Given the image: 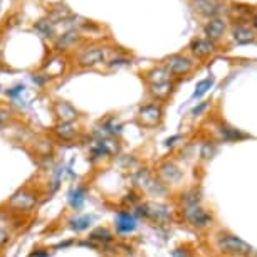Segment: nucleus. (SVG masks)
<instances>
[{
	"mask_svg": "<svg viewBox=\"0 0 257 257\" xmlns=\"http://www.w3.org/2000/svg\"><path fill=\"white\" fill-rule=\"evenodd\" d=\"M137 213L140 220H145L148 224H153L157 227L170 225L173 222L178 220L177 215V207L170 205L165 200H143L140 205L133 210Z\"/></svg>",
	"mask_w": 257,
	"mask_h": 257,
	"instance_id": "f257e3e1",
	"label": "nucleus"
},
{
	"mask_svg": "<svg viewBox=\"0 0 257 257\" xmlns=\"http://www.w3.org/2000/svg\"><path fill=\"white\" fill-rule=\"evenodd\" d=\"M160 62H162L165 69L170 72L172 79L177 81L178 84L187 79H190V77L198 71V67H200V62L197 59H193V57L187 52V49L165 56Z\"/></svg>",
	"mask_w": 257,
	"mask_h": 257,
	"instance_id": "f03ea898",
	"label": "nucleus"
},
{
	"mask_svg": "<svg viewBox=\"0 0 257 257\" xmlns=\"http://www.w3.org/2000/svg\"><path fill=\"white\" fill-rule=\"evenodd\" d=\"M213 249L224 257H249L254 247L247 244L244 239L235 235L234 232L220 229L213 234Z\"/></svg>",
	"mask_w": 257,
	"mask_h": 257,
	"instance_id": "7ed1b4c3",
	"label": "nucleus"
},
{
	"mask_svg": "<svg viewBox=\"0 0 257 257\" xmlns=\"http://www.w3.org/2000/svg\"><path fill=\"white\" fill-rule=\"evenodd\" d=\"M178 220L187 224L190 229L197 232H207L210 230L215 224V213L210 208H207L203 203H197L192 207L177 208Z\"/></svg>",
	"mask_w": 257,
	"mask_h": 257,
	"instance_id": "20e7f679",
	"label": "nucleus"
},
{
	"mask_svg": "<svg viewBox=\"0 0 257 257\" xmlns=\"http://www.w3.org/2000/svg\"><path fill=\"white\" fill-rule=\"evenodd\" d=\"M165 114H167V104L150 99L148 103L140 104L137 116H135V121H137L140 128L153 132V130H160L163 126Z\"/></svg>",
	"mask_w": 257,
	"mask_h": 257,
	"instance_id": "39448f33",
	"label": "nucleus"
},
{
	"mask_svg": "<svg viewBox=\"0 0 257 257\" xmlns=\"http://www.w3.org/2000/svg\"><path fill=\"white\" fill-rule=\"evenodd\" d=\"M230 4V0H187L192 14L203 22L217 17H227Z\"/></svg>",
	"mask_w": 257,
	"mask_h": 257,
	"instance_id": "423d86ee",
	"label": "nucleus"
},
{
	"mask_svg": "<svg viewBox=\"0 0 257 257\" xmlns=\"http://www.w3.org/2000/svg\"><path fill=\"white\" fill-rule=\"evenodd\" d=\"M155 173L172 190L182 187L183 180H185V170L178 163V160L173 157H165L162 160H158V163L155 165Z\"/></svg>",
	"mask_w": 257,
	"mask_h": 257,
	"instance_id": "0eeeda50",
	"label": "nucleus"
},
{
	"mask_svg": "<svg viewBox=\"0 0 257 257\" xmlns=\"http://www.w3.org/2000/svg\"><path fill=\"white\" fill-rule=\"evenodd\" d=\"M212 130H213L212 138L217 140L219 143H240L252 138L250 133H245L244 130L237 128V126L230 124L229 121L222 118H217L213 121Z\"/></svg>",
	"mask_w": 257,
	"mask_h": 257,
	"instance_id": "6e6552de",
	"label": "nucleus"
},
{
	"mask_svg": "<svg viewBox=\"0 0 257 257\" xmlns=\"http://www.w3.org/2000/svg\"><path fill=\"white\" fill-rule=\"evenodd\" d=\"M219 51H222L220 46H217L215 42H212L210 39L203 36H193L187 44V52L200 64H205V62L213 59Z\"/></svg>",
	"mask_w": 257,
	"mask_h": 257,
	"instance_id": "1a4fd4ad",
	"label": "nucleus"
},
{
	"mask_svg": "<svg viewBox=\"0 0 257 257\" xmlns=\"http://www.w3.org/2000/svg\"><path fill=\"white\" fill-rule=\"evenodd\" d=\"M229 31H230V22L227 17H217V19H210V21H205L202 26V32L203 37L210 39L212 42H215L217 46H224L225 39L229 37Z\"/></svg>",
	"mask_w": 257,
	"mask_h": 257,
	"instance_id": "9d476101",
	"label": "nucleus"
},
{
	"mask_svg": "<svg viewBox=\"0 0 257 257\" xmlns=\"http://www.w3.org/2000/svg\"><path fill=\"white\" fill-rule=\"evenodd\" d=\"M108 61H109V51L106 49V47H98V46L86 47V49H82L76 57V64L82 67V69L106 64Z\"/></svg>",
	"mask_w": 257,
	"mask_h": 257,
	"instance_id": "9b49d317",
	"label": "nucleus"
},
{
	"mask_svg": "<svg viewBox=\"0 0 257 257\" xmlns=\"http://www.w3.org/2000/svg\"><path fill=\"white\" fill-rule=\"evenodd\" d=\"M229 39L237 46L257 44V31L250 22H230Z\"/></svg>",
	"mask_w": 257,
	"mask_h": 257,
	"instance_id": "f8f14e48",
	"label": "nucleus"
},
{
	"mask_svg": "<svg viewBox=\"0 0 257 257\" xmlns=\"http://www.w3.org/2000/svg\"><path fill=\"white\" fill-rule=\"evenodd\" d=\"M140 229V219L132 210H118L114 215V230L121 237L132 235Z\"/></svg>",
	"mask_w": 257,
	"mask_h": 257,
	"instance_id": "ddd939ff",
	"label": "nucleus"
},
{
	"mask_svg": "<svg viewBox=\"0 0 257 257\" xmlns=\"http://www.w3.org/2000/svg\"><path fill=\"white\" fill-rule=\"evenodd\" d=\"M178 82L175 81H168V82H162V84H153V86H147V93L152 101H157V103H163L168 104L172 101L173 94L177 93Z\"/></svg>",
	"mask_w": 257,
	"mask_h": 257,
	"instance_id": "4468645a",
	"label": "nucleus"
},
{
	"mask_svg": "<svg viewBox=\"0 0 257 257\" xmlns=\"http://www.w3.org/2000/svg\"><path fill=\"white\" fill-rule=\"evenodd\" d=\"M7 205L17 212H29L37 205V195L29 188H21L17 193L9 198Z\"/></svg>",
	"mask_w": 257,
	"mask_h": 257,
	"instance_id": "2eb2a0df",
	"label": "nucleus"
},
{
	"mask_svg": "<svg viewBox=\"0 0 257 257\" xmlns=\"http://www.w3.org/2000/svg\"><path fill=\"white\" fill-rule=\"evenodd\" d=\"M52 113H54L57 123H76L81 113L72 106L69 101L57 99L52 103Z\"/></svg>",
	"mask_w": 257,
	"mask_h": 257,
	"instance_id": "dca6fc26",
	"label": "nucleus"
},
{
	"mask_svg": "<svg viewBox=\"0 0 257 257\" xmlns=\"http://www.w3.org/2000/svg\"><path fill=\"white\" fill-rule=\"evenodd\" d=\"M140 77L142 81L145 82L147 86H153V84H162V82H168V81H173L170 72L165 69L162 62H157V64L150 66L148 69L145 71H140ZM177 82V81H175Z\"/></svg>",
	"mask_w": 257,
	"mask_h": 257,
	"instance_id": "f3484780",
	"label": "nucleus"
},
{
	"mask_svg": "<svg viewBox=\"0 0 257 257\" xmlns=\"http://www.w3.org/2000/svg\"><path fill=\"white\" fill-rule=\"evenodd\" d=\"M197 203H203V193L200 185H192L180 190L178 197L175 198V207L183 208V207H192Z\"/></svg>",
	"mask_w": 257,
	"mask_h": 257,
	"instance_id": "a211bd4d",
	"label": "nucleus"
},
{
	"mask_svg": "<svg viewBox=\"0 0 257 257\" xmlns=\"http://www.w3.org/2000/svg\"><path fill=\"white\" fill-rule=\"evenodd\" d=\"M88 240H89V245H99V247H108L111 244H114V234L111 232L108 227H96V229H93L89 232L88 235Z\"/></svg>",
	"mask_w": 257,
	"mask_h": 257,
	"instance_id": "6ab92c4d",
	"label": "nucleus"
},
{
	"mask_svg": "<svg viewBox=\"0 0 257 257\" xmlns=\"http://www.w3.org/2000/svg\"><path fill=\"white\" fill-rule=\"evenodd\" d=\"M155 177V170L150 167H138L135 172H132V182H133V188H137L140 192H145V188L148 187V183L153 180Z\"/></svg>",
	"mask_w": 257,
	"mask_h": 257,
	"instance_id": "aec40b11",
	"label": "nucleus"
},
{
	"mask_svg": "<svg viewBox=\"0 0 257 257\" xmlns=\"http://www.w3.org/2000/svg\"><path fill=\"white\" fill-rule=\"evenodd\" d=\"M217 152H219V142H217V140H213L212 137L203 140L200 143V147H198V162L202 165L210 163L213 157L217 155Z\"/></svg>",
	"mask_w": 257,
	"mask_h": 257,
	"instance_id": "412c9836",
	"label": "nucleus"
},
{
	"mask_svg": "<svg viewBox=\"0 0 257 257\" xmlns=\"http://www.w3.org/2000/svg\"><path fill=\"white\" fill-rule=\"evenodd\" d=\"M88 192L89 188L88 185H76L74 188H71V192L67 193V202L72 210H81L86 203V198H88Z\"/></svg>",
	"mask_w": 257,
	"mask_h": 257,
	"instance_id": "4be33fe9",
	"label": "nucleus"
},
{
	"mask_svg": "<svg viewBox=\"0 0 257 257\" xmlns=\"http://www.w3.org/2000/svg\"><path fill=\"white\" fill-rule=\"evenodd\" d=\"M52 135L59 140V142L69 143L74 142L77 137V128L74 123H57L54 128H52Z\"/></svg>",
	"mask_w": 257,
	"mask_h": 257,
	"instance_id": "5701e85b",
	"label": "nucleus"
},
{
	"mask_svg": "<svg viewBox=\"0 0 257 257\" xmlns=\"http://www.w3.org/2000/svg\"><path fill=\"white\" fill-rule=\"evenodd\" d=\"M99 126H101V132L98 135H104V137L116 138L123 132V124L119 123V119L116 118V116H109V118L103 119L99 123Z\"/></svg>",
	"mask_w": 257,
	"mask_h": 257,
	"instance_id": "b1692460",
	"label": "nucleus"
},
{
	"mask_svg": "<svg viewBox=\"0 0 257 257\" xmlns=\"http://www.w3.org/2000/svg\"><path fill=\"white\" fill-rule=\"evenodd\" d=\"M93 222H94V215H88V213H84V215L71 217V219L67 220V225H69V229L74 230V232H84L93 225Z\"/></svg>",
	"mask_w": 257,
	"mask_h": 257,
	"instance_id": "393cba45",
	"label": "nucleus"
},
{
	"mask_svg": "<svg viewBox=\"0 0 257 257\" xmlns=\"http://www.w3.org/2000/svg\"><path fill=\"white\" fill-rule=\"evenodd\" d=\"M143 202V193L137 190V188H132L130 192L124 193V197L121 198V207H123V210H135L140 203Z\"/></svg>",
	"mask_w": 257,
	"mask_h": 257,
	"instance_id": "a878e982",
	"label": "nucleus"
},
{
	"mask_svg": "<svg viewBox=\"0 0 257 257\" xmlns=\"http://www.w3.org/2000/svg\"><path fill=\"white\" fill-rule=\"evenodd\" d=\"M77 41H79V32L69 31V32L62 34V36L56 41V49L57 51H66V49H69V47L74 46Z\"/></svg>",
	"mask_w": 257,
	"mask_h": 257,
	"instance_id": "bb28decb",
	"label": "nucleus"
},
{
	"mask_svg": "<svg viewBox=\"0 0 257 257\" xmlns=\"http://www.w3.org/2000/svg\"><path fill=\"white\" fill-rule=\"evenodd\" d=\"M132 64H133V57L128 56L126 52H119V54L109 57V61L106 62V67L113 71V69H119V67H126Z\"/></svg>",
	"mask_w": 257,
	"mask_h": 257,
	"instance_id": "cd10ccee",
	"label": "nucleus"
},
{
	"mask_svg": "<svg viewBox=\"0 0 257 257\" xmlns=\"http://www.w3.org/2000/svg\"><path fill=\"white\" fill-rule=\"evenodd\" d=\"M213 84H215V76H208V77H205V79L198 81L197 86H195V91H193V94H192V99L203 98V96L213 88Z\"/></svg>",
	"mask_w": 257,
	"mask_h": 257,
	"instance_id": "c85d7f7f",
	"label": "nucleus"
},
{
	"mask_svg": "<svg viewBox=\"0 0 257 257\" xmlns=\"http://www.w3.org/2000/svg\"><path fill=\"white\" fill-rule=\"evenodd\" d=\"M64 61L62 59H54V61H51L49 64L46 66V76L47 77H57V76H61L62 72H64Z\"/></svg>",
	"mask_w": 257,
	"mask_h": 257,
	"instance_id": "c756f323",
	"label": "nucleus"
},
{
	"mask_svg": "<svg viewBox=\"0 0 257 257\" xmlns=\"http://www.w3.org/2000/svg\"><path fill=\"white\" fill-rule=\"evenodd\" d=\"M210 106H212V101H200V103H197L190 109V118L198 119V118H202V116H205V113L208 111Z\"/></svg>",
	"mask_w": 257,
	"mask_h": 257,
	"instance_id": "7c9ffc66",
	"label": "nucleus"
},
{
	"mask_svg": "<svg viewBox=\"0 0 257 257\" xmlns=\"http://www.w3.org/2000/svg\"><path fill=\"white\" fill-rule=\"evenodd\" d=\"M178 142H183V137H182V135H173V137H170V138L165 140L163 147L165 148H175L177 145H178Z\"/></svg>",
	"mask_w": 257,
	"mask_h": 257,
	"instance_id": "2f4dec72",
	"label": "nucleus"
},
{
	"mask_svg": "<svg viewBox=\"0 0 257 257\" xmlns=\"http://www.w3.org/2000/svg\"><path fill=\"white\" fill-rule=\"evenodd\" d=\"M11 109H6V108H0V124H4V123H7L9 119H11Z\"/></svg>",
	"mask_w": 257,
	"mask_h": 257,
	"instance_id": "473e14b6",
	"label": "nucleus"
},
{
	"mask_svg": "<svg viewBox=\"0 0 257 257\" xmlns=\"http://www.w3.org/2000/svg\"><path fill=\"white\" fill-rule=\"evenodd\" d=\"M24 89H26L24 86H16V88H12V89H9V91H7V96H9V98H16V96H19L21 93H24Z\"/></svg>",
	"mask_w": 257,
	"mask_h": 257,
	"instance_id": "72a5a7b5",
	"label": "nucleus"
},
{
	"mask_svg": "<svg viewBox=\"0 0 257 257\" xmlns=\"http://www.w3.org/2000/svg\"><path fill=\"white\" fill-rule=\"evenodd\" d=\"M9 239H11V235H9V232H6L0 227V245H6L7 242H9Z\"/></svg>",
	"mask_w": 257,
	"mask_h": 257,
	"instance_id": "f704fd0d",
	"label": "nucleus"
},
{
	"mask_svg": "<svg viewBox=\"0 0 257 257\" xmlns=\"http://www.w3.org/2000/svg\"><path fill=\"white\" fill-rule=\"evenodd\" d=\"M49 255H51L49 250H46V252L39 250V252H32V254H31V257H49Z\"/></svg>",
	"mask_w": 257,
	"mask_h": 257,
	"instance_id": "c9c22d12",
	"label": "nucleus"
},
{
	"mask_svg": "<svg viewBox=\"0 0 257 257\" xmlns=\"http://www.w3.org/2000/svg\"><path fill=\"white\" fill-rule=\"evenodd\" d=\"M249 257H257V250H255V249H254V250H252V252H250V254H249Z\"/></svg>",
	"mask_w": 257,
	"mask_h": 257,
	"instance_id": "e433bc0d",
	"label": "nucleus"
}]
</instances>
